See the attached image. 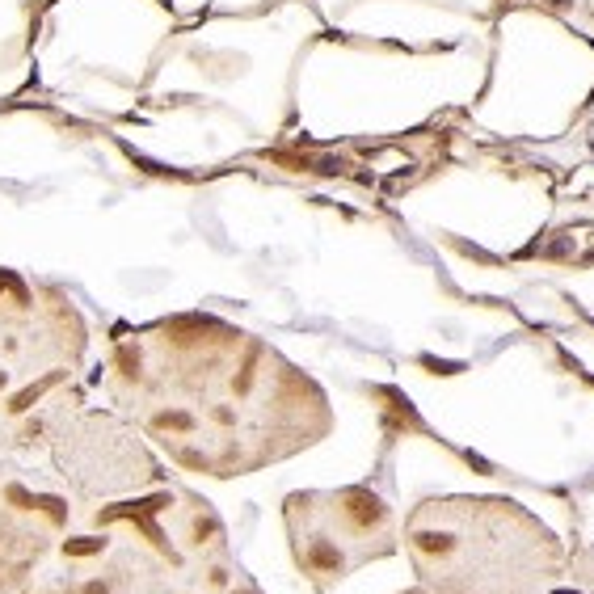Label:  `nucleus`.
<instances>
[{
  "label": "nucleus",
  "mask_w": 594,
  "mask_h": 594,
  "mask_svg": "<svg viewBox=\"0 0 594 594\" xmlns=\"http://www.w3.org/2000/svg\"><path fill=\"white\" fill-rule=\"evenodd\" d=\"M114 396L173 464L220 480L287 460L329 426L291 367L202 320L127 338L114 354Z\"/></svg>",
  "instance_id": "nucleus-1"
},
{
  "label": "nucleus",
  "mask_w": 594,
  "mask_h": 594,
  "mask_svg": "<svg viewBox=\"0 0 594 594\" xmlns=\"http://www.w3.org/2000/svg\"><path fill=\"white\" fill-rule=\"evenodd\" d=\"M241 565L224 518L182 484L80 506L21 594H211Z\"/></svg>",
  "instance_id": "nucleus-2"
},
{
  "label": "nucleus",
  "mask_w": 594,
  "mask_h": 594,
  "mask_svg": "<svg viewBox=\"0 0 594 594\" xmlns=\"http://www.w3.org/2000/svg\"><path fill=\"white\" fill-rule=\"evenodd\" d=\"M401 548L426 594H552L569 544L510 498H426L401 527Z\"/></svg>",
  "instance_id": "nucleus-3"
},
{
  "label": "nucleus",
  "mask_w": 594,
  "mask_h": 594,
  "mask_svg": "<svg viewBox=\"0 0 594 594\" xmlns=\"http://www.w3.org/2000/svg\"><path fill=\"white\" fill-rule=\"evenodd\" d=\"M283 527L291 561L316 594H333L362 565L401 552L396 510L371 484L287 493Z\"/></svg>",
  "instance_id": "nucleus-4"
},
{
  "label": "nucleus",
  "mask_w": 594,
  "mask_h": 594,
  "mask_svg": "<svg viewBox=\"0 0 594 594\" xmlns=\"http://www.w3.org/2000/svg\"><path fill=\"white\" fill-rule=\"evenodd\" d=\"M76 333L34 320L17 283H0V447H34L60 430L51 409L76 362Z\"/></svg>",
  "instance_id": "nucleus-5"
},
{
  "label": "nucleus",
  "mask_w": 594,
  "mask_h": 594,
  "mask_svg": "<svg viewBox=\"0 0 594 594\" xmlns=\"http://www.w3.org/2000/svg\"><path fill=\"white\" fill-rule=\"evenodd\" d=\"M51 460H55V476L72 489L80 506L135 498L165 484L160 460L135 439L131 426H123L110 413L64 417L60 430L51 435Z\"/></svg>",
  "instance_id": "nucleus-6"
},
{
  "label": "nucleus",
  "mask_w": 594,
  "mask_h": 594,
  "mask_svg": "<svg viewBox=\"0 0 594 594\" xmlns=\"http://www.w3.org/2000/svg\"><path fill=\"white\" fill-rule=\"evenodd\" d=\"M72 489L38 468L0 464V594H21L76 523Z\"/></svg>",
  "instance_id": "nucleus-7"
},
{
  "label": "nucleus",
  "mask_w": 594,
  "mask_h": 594,
  "mask_svg": "<svg viewBox=\"0 0 594 594\" xmlns=\"http://www.w3.org/2000/svg\"><path fill=\"white\" fill-rule=\"evenodd\" d=\"M565 586H569L573 594H594V544L569 548V561H565Z\"/></svg>",
  "instance_id": "nucleus-8"
},
{
  "label": "nucleus",
  "mask_w": 594,
  "mask_h": 594,
  "mask_svg": "<svg viewBox=\"0 0 594 594\" xmlns=\"http://www.w3.org/2000/svg\"><path fill=\"white\" fill-rule=\"evenodd\" d=\"M211 594H265V590L253 582V573H249V569H236V573H232L224 586H215Z\"/></svg>",
  "instance_id": "nucleus-9"
},
{
  "label": "nucleus",
  "mask_w": 594,
  "mask_h": 594,
  "mask_svg": "<svg viewBox=\"0 0 594 594\" xmlns=\"http://www.w3.org/2000/svg\"><path fill=\"white\" fill-rule=\"evenodd\" d=\"M401 594H426V590H421V586H409V590H401Z\"/></svg>",
  "instance_id": "nucleus-10"
},
{
  "label": "nucleus",
  "mask_w": 594,
  "mask_h": 594,
  "mask_svg": "<svg viewBox=\"0 0 594 594\" xmlns=\"http://www.w3.org/2000/svg\"><path fill=\"white\" fill-rule=\"evenodd\" d=\"M552 594H573V590H569V586H561V590H552Z\"/></svg>",
  "instance_id": "nucleus-11"
}]
</instances>
